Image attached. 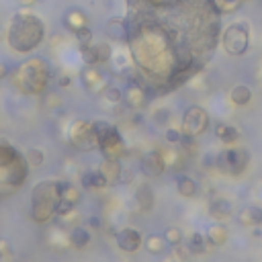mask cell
<instances>
[{
    "instance_id": "cell-1",
    "label": "cell",
    "mask_w": 262,
    "mask_h": 262,
    "mask_svg": "<svg viewBox=\"0 0 262 262\" xmlns=\"http://www.w3.org/2000/svg\"><path fill=\"white\" fill-rule=\"evenodd\" d=\"M127 45L150 94H168L197 76L221 41L213 0H127Z\"/></svg>"
},
{
    "instance_id": "cell-2",
    "label": "cell",
    "mask_w": 262,
    "mask_h": 262,
    "mask_svg": "<svg viewBox=\"0 0 262 262\" xmlns=\"http://www.w3.org/2000/svg\"><path fill=\"white\" fill-rule=\"evenodd\" d=\"M11 84L21 94L39 96L47 90L51 80V66L41 56H31L25 62H21L13 72H9Z\"/></svg>"
},
{
    "instance_id": "cell-3",
    "label": "cell",
    "mask_w": 262,
    "mask_h": 262,
    "mask_svg": "<svg viewBox=\"0 0 262 262\" xmlns=\"http://www.w3.org/2000/svg\"><path fill=\"white\" fill-rule=\"evenodd\" d=\"M43 37H45V25L37 15L21 11L11 19L7 39L17 54H31L41 45Z\"/></svg>"
},
{
    "instance_id": "cell-4",
    "label": "cell",
    "mask_w": 262,
    "mask_h": 262,
    "mask_svg": "<svg viewBox=\"0 0 262 262\" xmlns=\"http://www.w3.org/2000/svg\"><path fill=\"white\" fill-rule=\"evenodd\" d=\"M62 203V182L41 180L31 191V219L35 223H47L58 215Z\"/></svg>"
},
{
    "instance_id": "cell-5",
    "label": "cell",
    "mask_w": 262,
    "mask_h": 262,
    "mask_svg": "<svg viewBox=\"0 0 262 262\" xmlns=\"http://www.w3.org/2000/svg\"><path fill=\"white\" fill-rule=\"evenodd\" d=\"M94 129L98 136V150L102 152V156L119 160L125 154V144L119 129L107 121H94Z\"/></svg>"
},
{
    "instance_id": "cell-6",
    "label": "cell",
    "mask_w": 262,
    "mask_h": 262,
    "mask_svg": "<svg viewBox=\"0 0 262 262\" xmlns=\"http://www.w3.org/2000/svg\"><path fill=\"white\" fill-rule=\"evenodd\" d=\"M68 140L72 144V148L80 150V152H90L98 148V136L94 129V121H86V119H76L70 125L68 131Z\"/></svg>"
},
{
    "instance_id": "cell-7",
    "label": "cell",
    "mask_w": 262,
    "mask_h": 262,
    "mask_svg": "<svg viewBox=\"0 0 262 262\" xmlns=\"http://www.w3.org/2000/svg\"><path fill=\"white\" fill-rule=\"evenodd\" d=\"M221 45L229 56H244L250 45V29L246 23L229 25L221 35Z\"/></svg>"
},
{
    "instance_id": "cell-8",
    "label": "cell",
    "mask_w": 262,
    "mask_h": 262,
    "mask_svg": "<svg viewBox=\"0 0 262 262\" xmlns=\"http://www.w3.org/2000/svg\"><path fill=\"white\" fill-rule=\"evenodd\" d=\"M207 129H209V113L199 104L189 107L185 111L182 125H180L182 140H195V138L203 136Z\"/></svg>"
},
{
    "instance_id": "cell-9",
    "label": "cell",
    "mask_w": 262,
    "mask_h": 262,
    "mask_svg": "<svg viewBox=\"0 0 262 262\" xmlns=\"http://www.w3.org/2000/svg\"><path fill=\"white\" fill-rule=\"evenodd\" d=\"M215 164L223 174L240 176L250 164V154L244 148H227L215 158Z\"/></svg>"
},
{
    "instance_id": "cell-10",
    "label": "cell",
    "mask_w": 262,
    "mask_h": 262,
    "mask_svg": "<svg viewBox=\"0 0 262 262\" xmlns=\"http://www.w3.org/2000/svg\"><path fill=\"white\" fill-rule=\"evenodd\" d=\"M123 102L134 111H142L150 102V90L146 88V84L140 80L138 74L131 78L129 84L123 88Z\"/></svg>"
},
{
    "instance_id": "cell-11",
    "label": "cell",
    "mask_w": 262,
    "mask_h": 262,
    "mask_svg": "<svg viewBox=\"0 0 262 262\" xmlns=\"http://www.w3.org/2000/svg\"><path fill=\"white\" fill-rule=\"evenodd\" d=\"M27 166H29V164H27L25 154H23V156H21L17 162H13L11 166L0 168V185H5V187H9V189L21 187V185L25 182L27 174H29V168H27Z\"/></svg>"
},
{
    "instance_id": "cell-12",
    "label": "cell",
    "mask_w": 262,
    "mask_h": 262,
    "mask_svg": "<svg viewBox=\"0 0 262 262\" xmlns=\"http://www.w3.org/2000/svg\"><path fill=\"white\" fill-rule=\"evenodd\" d=\"M140 170H142V174L148 176V178H158V176H162L164 170H166V160H164L162 152L152 150V152L144 154L142 160H140Z\"/></svg>"
},
{
    "instance_id": "cell-13",
    "label": "cell",
    "mask_w": 262,
    "mask_h": 262,
    "mask_svg": "<svg viewBox=\"0 0 262 262\" xmlns=\"http://www.w3.org/2000/svg\"><path fill=\"white\" fill-rule=\"evenodd\" d=\"M115 242H117L119 250L129 252V254H131V252H138V250L144 246L142 233H140L138 229H134V227H123V229H119L117 235H115Z\"/></svg>"
},
{
    "instance_id": "cell-14",
    "label": "cell",
    "mask_w": 262,
    "mask_h": 262,
    "mask_svg": "<svg viewBox=\"0 0 262 262\" xmlns=\"http://www.w3.org/2000/svg\"><path fill=\"white\" fill-rule=\"evenodd\" d=\"M80 82L84 84V88L88 92H94V94H102L107 90V80L104 76L100 74V70L96 66H86L82 72H80Z\"/></svg>"
},
{
    "instance_id": "cell-15",
    "label": "cell",
    "mask_w": 262,
    "mask_h": 262,
    "mask_svg": "<svg viewBox=\"0 0 262 262\" xmlns=\"http://www.w3.org/2000/svg\"><path fill=\"white\" fill-rule=\"evenodd\" d=\"M64 27L70 31V33H78V31H82L84 27H88V17H86V13L82 11V9H68L66 13H64Z\"/></svg>"
},
{
    "instance_id": "cell-16",
    "label": "cell",
    "mask_w": 262,
    "mask_h": 262,
    "mask_svg": "<svg viewBox=\"0 0 262 262\" xmlns=\"http://www.w3.org/2000/svg\"><path fill=\"white\" fill-rule=\"evenodd\" d=\"M98 172L102 174V178L107 180V185H115V182H119L121 176H123V166H121V162L115 160V158H104L102 164L98 166Z\"/></svg>"
},
{
    "instance_id": "cell-17",
    "label": "cell",
    "mask_w": 262,
    "mask_h": 262,
    "mask_svg": "<svg viewBox=\"0 0 262 262\" xmlns=\"http://www.w3.org/2000/svg\"><path fill=\"white\" fill-rule=\"evenodd\" d=\"M80 201H82V193H80L78 187H74V185H70V182L62 185V203H60L58 213L68 211V209H74Z\"/></svg>"
},
{
    "instance_id": "cell-18",
    "label": "cell",
    "mask_w": 262,
    "mask_h": 262,
    "mask_svg": "<svg viewBox=\"0 0 262 262\" xmlns=\"http://www.w3.org/2000/svg\"><path fill=\"white\" fill-rule=\"evenodd\" d=\"M104 31L107 35L113 39V41H119V43H127V21L121 19V17H111L104 25Z\"/></svg>"
},
{
    "instance_id": "cell-19",
    "label": "cell",
    "mask_w": 262,
    "mask_h": 262,
    "mask_svg": "<svg viewBox=\"0 0 262 262\" xmlns=\"http://www.w3.org/2000/svg\"><path fill=\"white\" fill-rule=\"evenodd\" d=\"M217 246L207 238V235H203V233H199V231H195L191 238H189V242H187V250L191 252V254H205V252H213Z\"/></svg>"
},
{
    "instance_id": "cell-20",
    "label": "cell",
    "mask_w": 262,
    "mask_h": 262,
    "mask_svg": "<svg viewBox=\"0 0 262 262\" xmlns=\"http://www.w3.org/2000/svg\"><path fill=\"white\" fill-rule=\"evenodd\" d=\"M136 203H138V207H140V211H144V213H150L152 209H154V189L150 187V185H140L138 189H136Z\"/></svg>"
},
{
    "instance_id": "cell-21",
    "label": "cell",
    "mask_w": 262,
    "mask_h": 262,
    "mask_svg": "<svg viewBox=\"0 0 262 262\" xmlns=\"http://www.w3.org/2000/svg\"><path fill=\"white\" fill-rule=\"evenodd\" d=\"M238 223L244 227H258L262 225V209L260 207H246L238 213Z\"/></svg>"
},
{
    "instance_id": "cell-22",
    "label": "cell",
    "mask_w": 262,
    "mask_h": 262,
    "mask_svg": "<svg viewBox=\"0 0 262 262\" xmlns=\"http://www.w3.org/2000/svg\"><path fill=\"white\" fill-rule=\"evenodd\" d=\"M21 156H23V154H19V152H17V148H15L9 140L0 138V168L11 166V164H13V162H17Z\"/></svg>"
},
{
    "instance_id": "cell-23",
    "label": "cell",
    "mask_w": 262,
    "mask_h": 262,
    "mask_svg": "<svg viewBox=\"0 0 262 262\" xmlns=\"http://www.w3.org/2000/svg\"><path fill=\"white\" fill-rule=\"evenodd\" d=\"M215 138L221 140V144L231 146V144H235L240 140V131L235 127L227 125V123H219V125H215Z\"/></svg>"
},
{
    "instance_id": "cell-24",
    "label": "cell",
    "mask_w": 262,
    "mask_h": 262,
    "mask_svg": "<svg viewBox=\"0 0 262 262\" xmlns=\"http://www.w3.org/2000/svg\"><path fill=\"white\" fill-rule=\"evenodd\" d=\"M209 215L213 219H219V221L227 219L231 215V203L227 199H213L209 203Z\"/></svg>"
},
{
    "instance_id": "cell-25",
    "label": "cell",
    "mask_w": 262,
    "mask_h": 262,
    "mask_svg": "<svg viewBox=\"0 0 262 262\" xmlns=\"http://www.w3.org/2000/svg\"><path fill=\"white\" fill-rule=\"evenodd\" d=\"M176 191H178V195H180V197L193 199V197L197 195L199 187H197V182H195L189 174H180V176H178V180H176Z\"/></svg>"
},
{
    "instance_id": "cell-26",
    "label": "cell",
    "mask_w": 262,
    "mask_h": 262,
    "mask_svg": "<svg viewBox=\"0 0 262 262\" xmlns=\"http://www.w3.org/2000/svg\"><path fill=\"white\" fill-rule=\"evenodd\" d=\"M144 246H146V250H148L150 254H154V256H160V254H164V252H166V248H168V242H166V238H164V235H158V233H150V235L146 238Z\"/></svg>"
},
{
    "instance_id": "cell-27",
    "label": "cell",
    "mask_w": 262,
    "mask_h": 262,
    "mask_svg": "<svg viewBox=\"0 0 262 262\" xmlns=\"http://www.w3.org/2000/svg\"><path fill=\"white\" fill-rule=\"evenodd\" d=\"M229 98H231L233 104L244 107V104H248V102L252 100V90H250L246 84H235V86L231 88V92H229Z\"/></svg>"
},
{
    "instance_id": "cell-28",
    "label": "cell",
    "mask_w": 262,
    "mask_h": 262,
    "mask_svg": "<svg viewBox=\"0 0 262 262\" xmlns=\"http://www.w3.org/2000/svg\"><path fill=\"white\" fill-rule=\"evenodd\" d=\"M68 235H70V246H74V248H84V246H88V242H90L88 229H84V227H80V225L70 227Z\"/></svg>"
},
{
    "instance_id": "cell-29",
    "label": "cell",
    "mask_w": 262,
    "mask_h": 262,
    "mask_svg": "<svg viewBox=\"0 0 262 262\" xmlns=\"http://www.w3.org/2000/svg\"><path fill=\"white\" fill-rule=\"evenodd\" d=\"M207 238H209L215 246H223V244L227 242V238H229V231H227V227H225L223 223H213V225L207 229Z\"/></svg>"
},
{
    "instance_id": "cell-30",
    "label": "cell",
    "mask_w": 262,
    "mask_h": 262,
    "mask_svg": "<svg viewBox=\"0 0 262 262\" xmlns=\"http://www.w3.org/2000/svg\"><path fill=\"white\" fill-rule=\"evenodd\" d=\"M82 185H84L86 189H104V187H109L107 180L102 178V174H100L98 170L84 172V174H82Z\"/></svg>"
},
{
    "instance_id": "cell-31",
    "label": "cell",
    "mask_w": 262,
    "mask_h": 262,
    "mask_svg": "<svg viewBox=\"0 0 262 262\" xmlns=\"http://www.w3.org/2000/svg\"><path fill=\"white\" fill-rule=\"evenodd\" d=\"M213 3H215L217 11L221 15H231V13H235L246 3V0H213Z\"/></svg>"
},
{
    "instance_id": "cell-32",
    "label": "cell",
    "mask_w": 262,
    "mask_h": 262,
    "mask_svg": "<svg viewBox=\"0 0 262 262\" xmlns=\"http://www.w3.org/2000/svg\"><path fill=\"white\" fill-rule=\"evenodd\" d=\"M25 160H27L29 166H41L43 160H45V154H43L39 148H29V150L25 152Z\"/></svg>"
},
{
    "instance_id": "cell-33",
    "label": "cell",
    "mask_w": 262,
    "mask_h": 262,
    "mask_svg": "<svg viewBox=\"0 0 262 262\" xmlns=\"http://www.w3.org/2000/svg\"><path fill=\"white\" fill-rule=\"evenodd\" d=\"M164 238H166L168 246H180L182 244V231L178 227H174V225L164 229Z\"/></svg>"
},
{
    "instance_id": "cell-34",
    "label": "cell",
    "mask_w": 262,
    "mask_h": 262,
    "mask_svg": "<svg viewBox=\"0 0 262 262\" xmlns=\"http://www.w3.org/2000/svg\"><path fill=\"white\" fill-rule=\"evenodd\" d=\"M96 54H98V64H107L111 60V56H113L109 43H96Z\"/></svg>"
},
{
    "instance_id": "cell-35",
    "label": "cell",
    "mask_w": 262,
    "mask_h": 262,
    "mask_svg": "<svg viewBox=\"0 0 262 262\" xmlns=\"http://www.w3.org/2000/svg\"><path fill=\"white\" fill-rule=\"evenodd\" d=\"M102 94H104V98L111 100V102L123 100V90H119V88H115V86H107V90H104Z\"/></svg>"
},
{
    "instance_id": "cell-36",
    "label": "cell",
    "mask_w": 262,
    "mask_h": 262,
    "mask_svg": "<svg viewBox=\"0 0 262 262\" xmlns=\"http://www.w3.org/2000/svg\"><path fill=\"white\" fill-rule=\"evenodd\" d=\"M166 142H168V144H178V142H182V131H180V129H174V127H168V129H166Z\"/></svg>"
},
{
    "instance_id": "cell-37",
    "label": "cell",
    "mask_w": 262,
    "mask_h": 262,
    "mask_svg": "<svg viewBox=\"0 0 262 262\" xmlns=\"http://www.w3.org/2000/svg\"><path fill=\"white\" fill-rule=\"evenodd\" d=\"M152 119H154L156 125H166V123L170 121V111H168V109H158Z\"/></svg>"
},
{
    "instance_id": "cell-38",
    "label": "cell",
    "mask_w": 262,
    "mask_h": 262,
    "mask_svg": "<svg viewBox=\"0 0 262 262\" xmlns=\"http://www.w3.org/2000/svg\"><path fill=\"white\" fill-rule=\"evenodd\" d=\"M76 39H78L80 45H88V43L92 41V31H90V27H84L82 31H78V33H76Z\"/></svg>"
},
{
    "instance_id": "cell-39",
    "label": "cell",
    "mask_w": 262,
    "mask_h": 262,
    "mask_svg": "<svg viewBox=\"0 0 262 262\" xmlns=\"http://www.w3.org/2000/svg\"><path fill=\"white\" fill-rule=\"evenodd\" d=\"M13 254H11V244H9V240H5V238H0V258H11Z\"/></svg>"
},
{
    "instance_id": "cell-40",
    "label": "cell",
    "mask_w": 262,
    "mask_h": 262,
    "mask_svg": "<svg viewBox=\"0 0 262 262\" xmlns=\"http://www.w3.org/2000/svg\"><path fill=\"white\" fill-rule=\"evenodd\" d=\"M70 82H72V76H70V74H66V72H60V74H58V84H60L62 88H68Z\"/></svg>"
},
{
    "instance_id": "cell-41",
    "label": "cell",
    "mask_w": 262,
    "mask_h": 262,
    "mask_svg": "<svg viewBox=\"0 0 262 262\" xmlns=\"http://www.w3.org/2000/svg\"><path fill=\"white\" fill-rule=\"evenodd\" d=\"M17 3H19L21 7H25V9H27V7H33V5H37V0H17Z\"/></svg>"
},
{
    "instance_id": "cell-42",
    "label": "cell",
    "mask_w": 262,
    "mask_h": 262,
    "mask_svg": "<svg viewBox=\"0 0 262 262\" xmlns=\"http://www.w3.org/2000/svg\"><path fill=\"white\" fill-rule=\"evenodd\" d=\"M7 76H9V70H7V66H5L3 62H0V80L7 78Z\"/></svg>"
}]
</instances>
